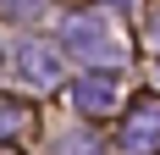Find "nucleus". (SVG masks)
Listing matches in <instances>:
<instances>
[{"mask_svg": "<svg viewBox=\"0 0 160 155\" xmlns=\"http://www.w3.org/2000/svg\"><path fill=\"white\" fill-rule=\"evenodd\" d=\"M61 45H66V56H78V61H88V67H116V61H122V39H116L111 22H99V17L66 22Z\"/></svg>", "mask_w": 160, "mask_h": 155, "instance_id": "obj_1", "label": "nucleus"}, {"mask_svg": "<svg viewBox=\"0 0 160 155\" xmlns=\"http://www.w3.org/2000/svg\"><path fill=\"white\" fill-rule=\"evenodd\" d=\"M17 72L28 78L33 89H50V83L61 78V50L39 45V39H22V45H17Z\"/></svg>", "mask_w": 160, "mask_h": 155, "instance_id": "obj_2", "label": "nucleus"}, {"mask_svg": "<svg viewBox=\"0 0 160 155\" xmlns=\"http://www.w3.org/2000/svg\"><path fill=\"white\" fill-rule=\"evenodd\" d=\"M160 144V100H144V105L127 116V127H122V150L127 155H144Z\"/></svg>", "mask_w": 160, "mask_h": 155, "instance_id": "obj_3", "label": "nucleus"}, {"mask_svg": "<svg viewBox=\"0 0 160 155\" xmlns=\"http://www.w3.org/2000/svg\"><path fill=\"white\" fill-rule=\"evenodd\" d=\"M72 100H78L83 111H111V105H116V72H99V78H83L78 89H72Z\"/></svg>", "mask_w": 160, "mask_h": 155, "instance_id": "obj_4", "label": "nucleus"}, {"mask_svg": "<svg viewBox=\"0 0 160 155\" xmlns=\"http://www.w3.org/2000/svg\"><path fill=\"white\" fill-rule=\"evenodd\" d=\"M22 122H28V111L17 105V100H0V139L6 133H22Z\"/></svg>", "mask_w": 160, "mask_h": 155, "instance_id": "obj_5", "label": "nucleus"}, {"mask_svg": "<svg viewBox=\"0 0 160 155\" xmlns=\"http://www.w3.org/2000/svg\"><path fill=\"white\" fill-rule=\"evenodd\" d=\"M0 11L22 22V17H39V11H44V0H0Z\"/></svg>", "mask_w": 160, "mask_h": 155, "instance_id": "obj_6", "label": "nucleus"}, {"mask_svg": "<svg viewBox=\"0 0 160 155\" xmlns=\"http://www.w3.org/2000/svg\"><path fill=\"white\" fill-rule=\"evenodd\" d=\"M61 150H72V155H99V144L88 139V133H66V139H61Z\"/></svg>", "mask_w": 160, "mask_h": 155, "instance_id": "obj_7", "label": "nucleus"}, {"mask_svg": "<svg viewBox=\"0 0 160 155\" xmlns=\"http://www.w3.org/2000/svg\"><path fill=\"white\" fill-rule=\"evenodd\" d=\"M149 39H155V45H160V22H155V28H149Z\"/></svg>", "mask_w": 160, "mask_h": 155, "instance_id": "obj_8", "label": "nucleus"}, {"mask_svg": "<svg viewBox=\"0 0 160 155\" xmlns=\"http://www.w3.org/2000/svg\"><path fill=\"white\" fill-rule=\"evenodd\" d=\"M111 6H132V0H111Z\"/></svg>", "mask_w": 160, "mask_h": 155, "instance_id": "obj_9", "label": "nucleus"}, {"mask_svg": "<svg viewBox=\"0 0 160 155\" xmlns=\"http://www.w3.org/2000/svg\"><path fill=\"white\" fill-rule=\"evenodd\" d=\"M155 78H160V67H155Z\"/></svg>", "mask_w": 160, "mask_h": 155, "instance_id": "obj_10", "label": "nucleus"}]
</instances>
